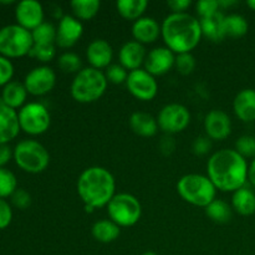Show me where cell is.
Returning <instances> with one entry per match:
<instances>
[{
  "instance_id": "1",
  "label": "cell",
  "mask_w": 255,
  "mask_h": 255,
  "mask_svg": "<svg viewBox=\"0 0 255 255\" xmlns=\"http://www.w3.org/2000/svg\"><path fill=\"white\" fill-rule=\"evenodd\" d=\"M249 164L236 149L223 148L214 152L207 162V176L216 188L234 193L248 181Z\"/></svg>"
},
{
  "instance_id": "2",
  "label": "cell",
  "mask_w": 255,
  "mask_h": 255,
  "mask_svg": "<svg viewBox=\"0 0 255 255\" xmlns=\"http://www.w3.org/2000/svg\"><path fill=\"white\" fill-rule=\"evenodd\" d=\"M76 189L86 211L94 212L107 207L116 196V179L105 167L92 166L81 172Z\"/></svg>"
},
{
  "instance_id": "3",
  "label": "cell",
  "mask_w": 255,
  "mask_h": 255,
  "mask_svg": "<svg viewBox=\"0 0 255 255\" xmlns=\"http://www.w3.org/2000/svg\"><path fill=\"white\" fill-rule=\"evenodd\" d=\"M161 27L164 45L176 55L192 52L203 37L199 19L188 12L169 14Z\"/></svg>"
},
{
  "instance_id": "4",
  "label": "cell",
  "mask_w": 255,
  "mask_h": 255,
  "mask_svg": "<svg viewBox=\"0 0 255 255\" xmlns=\"http://www.w3.org/2000/svg\"><path fill=\"white\" fill-rule=\"evenodd\" d=\"M107 85L109 82L104 71L89 66L75 75L70 86V94L79 104H92L104 96Z\"/></svg>"
},
{
  "instance_id": "5",
  "label": "cell",
  "mask_w": 255,
  "mask_h": 255,
  "mask_svg": "<svg viewBox=\"0 0 255 255\" xmlns=\"http://www.w3.org/2000/svg\"><path fill=\"white\" fill-rule=\"evenodd\" d=\"M216 186L208 176L199 173H188L177 182V192L187 203L199 208L208 207L217 198Z\"/></svg>"
},
{
  "instance_id": "6",
  "label": "cell",
  "mask_w": 255,
  "mask_h": 255,
  "mask_svg": "<svg viewBox=\"0 0 255 255\" xmlns=\"http://www.w3.org/2000/svg\"><path fill=\"white\" fill-rule=\"evenodd\" d=\"M14 161L26 173L37 174L49 167L50 153L44 144L35 139H22L14 148Z\"/></svg>"
},
{
  "instance_id": "7",
  "label": "cell",
  "mask_w": 255,
  "mask_h": 255,
  "mask_svg": "<svg viewBox=\"0 0 255 255\" xmlns=\"http://www.w3.org/2000/svg\"><path fill=\"white\" fill-rule=\"evenodd\" d=\"M34 45L31 31L17 24L0 27V55L11 59L29 55Z\"/></svg>"
},
{
  "instance_id": "8",
  "label": "cell",
  "mask_w": 255,
  "mask_h": 255,
  "mask_svg": "<svg viewBox=\"0 0 255 255\" xmlns=\"http://www.w3.org/2000/svg\"><path fill=\"white\" fill-rule=\"evenodd\" d=\"M109 219L120 228H129L138 223L142 216V206L138 198L129 193H119L107 204Z\"/></svg>"
},
{
  "instance_id": "9",
  "label": "cell",
  "mask_w": 255,
  "mask_h": 255,
  "mask_svg": "<svg viewBox=\"0 0 255 255\" xmlns=\"http://www.w3.org/2000/svg\"><path fill=\"white\" fill-rule=\"evenodd\" d=\"M20 128L31 136H40L49 129L51 116L49 110L40 102L25 104L17 112Z\"/></svg>"
},
{
  "instance_id": "10",
  "label": "cell",
  "mask_w": 255,
  "mask_h": 255,
  "mask_svg": "<svg viewBox=\"0 0 255 255\" xmlns=\"http://www.w3.org/2000/svg\"><path fill=\"white\" fill-rule=\"evenodd\" d=\"M158 128L166 134H176L183 132L191 124V112L182 104H168L161 109L158 116Z\"/></svg>"
},
{
  "instance_id": "11",
  "label": "cell",
  "mask_w": 255,
  "mask_h": 255,
  "mask_svg": "<svg viewBox=\"0 0 255 255\" xmlns=\"http://www.w3.org/2000/svg\"><path fill=\"white\" fill-rule=\"evenodd\" d=\"M126 87L129 94L139 101H152L158 94V84L156 77L144 69H138L128 74Z\"/></svg>"
},
{
  "instance_id": "12",
  "label": "cell",
  "mask_w": 255,
  "mask_h": 255,
  "mask_svg": "<svg viewBox=\"0 0 255 255\" xmlns=\"http://www.w3.org/2000/svg\"><path fill=\"white\" fill-rule=\"evenodd\" d=\"M25 89L32 96H44L51 92L56 85V74L46 65L34 67L24 79Z\"/></svg>"
},
{
  "instance_id": "13",
  "label": "cell",
  "mask_w": 255,
  "mask_h": 255,
  "mask_svg": "<svg viewBox=\"0 0 255 255\" xmlns=\"http://www.w3.org/2000/svg\"><path fill=\"white\" fill-rule=\"evenodd\" d=\"M204 132L212 141H224L232 133V120L223 110H212L204 117Z\"/></svg>"
},
{
  "instance_id": "14",
  "label": "cell",
  "mask_w": 255,
  "mask_h": 255,
  "mask_svg": "<svg viewBox=\"0 0 255 255\" xmlns=\"http://www.w3.org/2000/svg\"><path fill=\"white\" fill-rule=\"evenodd\" d=\"M44 7L36 0H21L15 6L16 24L32 31L44 22Z\"/></svg>"
},
{
  "instance_id": "15",
  "label": "cell",
  "mask_w": 255,
  "mask_h": 255,
  "mask_svg": "<svg viewBox=\"0 0 255 255\" xmlns=\"http://www.w3.org/2000/svg\"><path fill=\"white\" fill-rule=\"evenodd\" d=\"M84 34V25L74 15H62L56 26V46L70 49Z\"/></svg>"
},
{
  "instance_id": "16",
  "label": "cell",
  "mask_w": 255,
  "mask_h": 255,
  "mask_svg": "<svg viewBox=\"0 0 255 255\" xmlns=\"http://www.w3.org/2000/svg\"><path fill=\"white\" fill-rule=\"evenodd\" d=\"M176 54L166 46L154 47L147 52L143 69L152 76H162L174 67Z\"/></svg>"
},
{
  "instance_id": "17",
  "label": "cell",
  "mask_w": 255,
  "mask_h": 255,
  "mask_svg": "<svg viewBox=\"0 0 255 255\" xmlns=\"http://www.w3.org/2000/svg\"><path fill=\"white\" fill-rule=\"evenodd\" d=\"M86 59L90 64V67L102 71V70H106L110 65H112L114 49L106 40L95 39L87 46Z\"/></svg>"
},
{
  "instance_id": "18",
  "label": "cell",
  "mask_w": 255,
  "mask_h": 255,
  "mask_svg": "<svg viewBox=\"0 0 255 255\" xmlns=\"http://www.w3.org/2000/svg\"><path fill=\"white\" fill-rule=\"evenodd\" d=\"M146 56L147 51L144 45L134 40L125 42L119 51L120 65H122L128 72L141 69L142 65L144 64Z\"/></svg>"
},
{
  "instance_id": "19",
  "label": "cell",
  "mask_w": 255,
  "mask_h": 255,
  "mask_svg": "<svg viewBox=\"0 0 255 255\" xmlns=\"http://www.w3.org/2000/svg\"><path fill=\"white\" fill-rule=\"evenodd\" d=\"M162 34L161 24L154 17L142 16L132 25V36L134 41L142 45L153 44Z\"/></svg>"
},
{
  "instance_id": "20",
  "label": "cell",
  "mask_w": 255,
  "mask_h": 255,
  "mask_svg": "<svg viewBox=\"0 0 255 255\" xmlns=\"http://www.w3.org/2000/svg\"><path fill=\"white\" fill-rule=\"evenodd\" d=\"M16 110L0 105V144H9L20 132Z\"/></svg>"
},
{
  "instance_id": "21",
  "label": "cell",
  "mask_w": 255,
  "mask_h": 255,
  "mask_svg": "<svg viewBox=\"0 0 255 255\" xmlns=\"http://www.w3.org/2000/svg\"><path fill=\"white\" fill-rule=\"evenodd\" d=\"M202 35L212 42H222L227 37L226 34V15L222 11L216 12L211 16L199 19Z\"/></svg>"
},
{
  "instance_id": "22",
  "label": "cell",
  "mask_w": 255,
  "mask_h": 255,
  "mask_svg": "<svg viewBox=\"0 0 255 255\" xmlns=\"http://www.w3.org/2000/svg\"><path fill=\"white\" fill-rule=\"evenodd\" d=\"M233 111L243 122L255 121V90L244 89L233 100Z\"/></svg>"
},
{
  "instance_id": "23",
  "label": "cell",
  "mask_w": 255,
  "mask_h": 255,
  "mask_svg": "<svg viewBox=\"0 0 255 255\" xmlns=\"http://www.w3.org/2000/svg\"><path fill=\"white\" fill-rule=\"evenodd\" d=\"M129 127L132 132L139 137H153L158 131V122L156 117L147 112H133L129 117Z\"/></svg>"
},
{
  "instance_id": "24",
  "label": "cell",
  "mask_w": 255,
  "mask_h": 255,
  "mask_svg": "<svg viewBox=\"0 0 255 255\" xmlns=\"http://www.w3.org/2000/svg\"><path fill=\"white\" fill-rule=\"evenodd\" d=\"M27 97V91L25 89L24 82L10 81L2 87L0 105L10 107L12 110L21 109L25 105Z\"/></svg>"
},
{
  "instance_id": "25",
  "label": "cell",
  "mask_w": 255,
  "mask_h": 255,
  "mask_svg": "<svg viewBox=\"0 0 255 255\" xmlns=\"http://www.w3.org/2000/svg\"><path fill=\"white\" fill-rule=\"evenodd\" d=\"M232 209L238 214L244 217L252 216L255 213V193L252 189L243 188L238 189L232 196Z\"/></svg>"
},
{
  "instance_id": "26",
  "label": "cell",
  "mask_w": 255,
  "mask_h": 255,
  "mask_svg": "<svg viewBox=\"0 0 255 255\" xmlns=\"http://www.w3.org/2000/svg\"><path fill=\"white\" fill-rule=\"evenodd\" d=\"M91 234L95 241L100 243L109 244L116 241L121 234V228L111 219H101L94 223L91 228Z\"/></svg>"
},
{
  "instance_id": "27",
  "label": "cell",
  "mask_w": 255,
  "mask_h": 255,
  "mask_svg": "<svg viewBox=\"0 0 255 255\" xmlns=\"http://www.w3.org/2000/svg\"><path fill=\"white\" fill-rule=\"evenodd\" d=\"M148 6V1L146 0H120L116 2L117 12L128 21H136L143 16Z\"/></svg>"
},
{
  "instance_id": "28",
  "label": "cell",
  "mask_w": 255,
  "mask_h": 255,
  "mask_svg": "<svg viewBox=\"0 0 255 255\" xmlns=\"http://www.w3.org/2000/svg\"><path fill=\"white\" fill-rule=\"evenodd\" d=\"M72 14L80 21H90L100 11L101 2L99 0H74L70 4Z\"/></svg>"
},
{
  "instance_id": "29",
  "label": "cell",
  "mask_w": 255,
  "mask_h": 255,
  "mask_svg": "<svg viewBox=\"0 0 255 255\" xmlns=\"http://www.w3.org/2000/svg\"><path fill=\"white\" fill-rule=\"evenodd\" d=\"M204 212H206V216L212 222L218 224L228 223L232 219V214H233V209H232L231 204H228L223 199L217 198L208 207L204 208Z\"/></svg>"
},
{
  "instance_id": "30",
  "label": "cell",
  "mask_w": 255,
  "mask_h": 255,
  "mask_svg": "<svg viewBox=\"0 0 255 255\" xmlns=\"http://www.w3.org/2000/svg\"><path fill=\"white\" fill-rule=\"evenodd\" d=\"M249 24L246 17L241 14L226 15V34L227 37H243L248 32Z\"/></svg>"
},
{
  "instance_id": "31",
  "label": "cell",
  "mask_w": 255,
  "mask_h": 255,
  "mask_svg": "<svg viewBox=\"0 0 255 255\" xmlns=\"http://www.w3.org/2000/svg\"><path fill=\"white\" fill-rule=\"evenodd\" d=\"M32 40L36 45H56V26L44 21L31 31Z\"/></svg>"
},
{
  "instance_id": "32",
  "label": "cell",
  "mask_w": 255,
  "mask_h": 255,
  "mask_svg": "<svg viewBox=\"0 0 255 255\" xmlns=\"http://www.w3.org/2000/svg\"><path fill=\"white\" fill-rule=\"evenodd\" d=\"M57 66L65 74H75L82 70L81 57L71 51H66L61 54L57 59Z\"/></svg>"
},
{
  "instance_id": "33",
  "label": "cell",
  "mask_w": 255,
  "mask_h": 255,
  "mask_svg": "<svg viewBox=\"0 0 255 255\" xmlns=\"http://www.w3.org/2000/svg\"><path fill=\"white\" fill-rule=\"evenodd\" d=\"M17 189V179L10 169L0 167V198H10Z\"/></svg>"
},
{
  "instance_id": "34",
  "label": "cell",
  "mask_w": 255,
  "mask_h": 255,
  "mask_svg": "<svg viewBox=\"0 0 255 255\" xmlns=\"http://www.w3.org/2000/svg\"><path fill=\"white\" fill-rule=\"evenodd\" d=\"M56 45H32L31 50L29 52V56L34 57L37 61L50 62L56 57Z\"/></svg>"
},
{
  "instance_id": "35",
  "label": "cell",
  "mask_w": 255,
  "mask_h": 255,
  "mask_svg": "<svg viewBox=\"0 0 255 255\" xmlns=\"http://www.w3.org/2000/svg\"><path fill=\"white\" fill-rule=\"evenodd\" d=\"M197 61L196 57L192 55V52L187 54L176 55V61H174V67L181 75H191L196 70Z\"/></svg>"
},
{
  "instance_id": "36",
  "label": "cell",
  "mask_w": 255,
  "mask_h": 255,
  "mask_svg": "<svg viewBox=\"0 0 255 255\" xmlns=\"http://www.w3.org/2000/svg\"><path fill=\"white\" fill-rule=\"evenodd\" d=\"M104 74L106 76L107 82H111L114 85H122L126 84L129 72L122 65L112 64L105 70Z\"/></svg>"
},
{
  "instance_id": "37",
  "label": "cell",
  "mask_w": 255,
  "mask_h": 255,
  "mask_svg": "<svg viewBox=\"0 0 255 255\" xmlns=\"http://www.w3.org/2000/svg\"><path fill=\"white\" fill-rule=\"evenodd\" d=\"M236 149L239 154L247 159V157H253L255 158V137L251 134H244L239 137L236 142Z\"/></svg>"
},
{
  "instance_id": "38",
  "label": "cell",
  "mask_w": 255,
  "mask_h": 255,
  "mask_svg": "<svg viewBox=\"0 0 255 255\" xmlns=\"http://www.w3.org/2000/svg\"><path fill=\"white\" fill-rule=\"evenodd\" d=\"M10 202H11L12 206L16 209H20V211H25V209L29 208L31 206V196L27 191L22 188H17L14 193L10 197Z\"/></svg>"
},
{
  "instance_id": "39",
  "label": "cell",
  "mask_w": 255,
  "mask_h": 255,
  "mask_svg": "<svg viewBox=\"0 0 255 255\" xmlns=\"http://www.w3.org/2000/svg\"><path fill=\"white\" fill-rule=\"evenodd\" d=\"M218 11H221L218 0H201L196 4V12L198 14L199 19L211 16Z\"/></svg>"
},
{
  "instance_id": "40",
  "label": "cell",
  "mask_w": 255,
  "mask_h": 255,
  "mask_svg": "<svg viewBox=\"0 0 255 255\" xmlns=\"http://www.w3.org/2000/svg\"><path fill=\"white\" fill-rule=\"evenodd\" d=\"M14 76V65L7 57L0 55V86L4 87L5 85L12 81Z\"/></svg>"
},
{
  "instance_id": "41",
  "label": "cell",
  "mask_w": 255,
  "mask_h": 255,
  "mask_svg": "<svg viewBox=\"0 0 255 255\" xmlns=\"http://www.w3.org/2000/svg\"><path fill=\"white\" fill-rule=\"evenodd\" d=\"M192 149L197 156H206L212 149V139H209L207 136L197 137L192 144Z\"/></svg>"
},
{
  "instance_id": "42",
  "label": "cell",
  "mask_w": 255,
  "mask_h": 255,
  "mask_svg": "<svg viewBox=\"0 0 255 255\" xmlns=\"http://www.w3.org/2000/svg\"><path fill=\"white\" fill-rule=\"evenodd\" d=\"M12 221V209L9 202L0 198V231L7 228Z\"/></svg>"
},
{
  "instance_id": "43",
  "label": "cell",
  "mask_w": 255,
  "mask_h": 255,
  "mask_svg": "<svg viewBox=\"0 0 255 255\" xmlns=\"http://www.w3.org/2000/svg\"><path fill=\"white\" fill-rule=\"evenodd\" d=\"M192 5L191 0H171L167 2V6L171 10V14H182L187 12L189 6Z\"/></svg>"
},
{
  "instance_id": "44",
  "label": "cell",
  "mask_w": 255,
  "mask_h": 255,
  "mask_svg": "<svg viewBox=\"0 0 255 255\" xmlns=\"http://www.w3.org/2000/svg\"><path fill=\"white\" fill-rule=\"evenodd\" d=\"M174 147H176V142L171 134H166L159 142V149L163 154H171L174 151Z\"/></svg>"
},
{
  "instance_id": "45",
  "label": "cell",
  "mask_w": 255,
  "mask_h": 255,
  "mask_svg": "<svg viewBox=\"0 0 255 255\" xmlns=\"http://www.w3.org/2000/svg\"><path fill=\"white\" fill-rule=\"evenodd\" d=\"M14 157V151L9 144H0V167H5Z\"/></svg>"
},
{
  "instance_id": "46",
  "label": "cell",
  "mask_w": 255,
  "mask_h": 255,
  "mask_svg": "<svg viewBox=\"0 0 255 255\" xmlns=\"http://www.w3.org/2000/svg\"><path fill=\"white\" fill-rule=\"evenodd\" d=\"M248 179H249V182H251V183L255 187V158H253L252 163L249 164Z\"/></svg>"
},
{
  "instance_id": "47",
  "label": "cell",
  "mask_w": 255,
  "mask_h": 255,
  "mask_svg": "<svg viewBox=\"0 0 255 255\" xmlns=\"http://www.w3.org/2000/svg\"><path fill=\"white\" fill-rule=\"evenodd\" d=\"M218 4H219V7L221 9H223V7H229V6H233V5L237 4V1H234V0H218Z\"/></svg>"
},
{
  "instance_id": "48",
  "label": "cell",
  "mask_w": 255,
  "mask_h": 255,
  "mask_svg": "<svg viewBox=\"0 0 255 255\" xmlns=\"http://www.w3.org/2000/svg\"><path fill=\"white\" fill-rule=\"evenodd\" d=\"M247 5H248L252 10H255V0H248V1H247Z\"/></svg>"
},
{
  "instance_id": "49",
  "label": "cell",
  "mask_w": 255,
  "mask_h": 255,
  "mask_svg": "<svg viewBox=\"0 0 255 255\" xmlns=\"http://www.w3.org/2000/svg\"><path fill=\"white\" fill-rule=\"evenodd\" d=\"M142 255H158L157 253H154V252H151V251H148V252H144L143 254Z\"/></svg>"
},
{
  "instance_id": "50",
  "label": "cell",
  "mask_w": 255,
  "mask_h": 255,
  "mask_svg": "<svg viewBox=\"0 0 255 255\" xmlns=\"http://www.w3.org/2000/svg\"><path fill=\"white\" fill-rule=\"evenodd\" d=\"M12 0H7V1H2V0H0V4H12Z\"/></svg>"
}]
</instances>
